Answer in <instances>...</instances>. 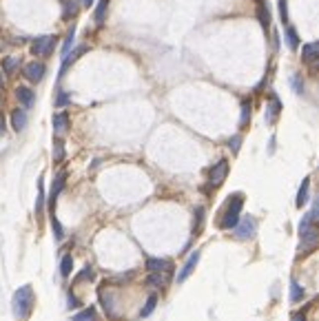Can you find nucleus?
Segmentation results:
<instances>
[{
	"label": "nucleus",
	"mask_w": 319,
	"mask_h": 321,
	"mask_svg": "<svg viewBox=\"0 0 319 321\" xmlns=\"http://www.w3.org/2000/svg\"><path fill=\"white\" fill-rule=\"evenodd\" d=\"M315 221H317V204H313V211L302 219L299 224V237H302V244H299V250L302 253H308L317 246V230H315Z\"/></svg>",
	"instance_id": "nucleus-1"
},
{
	"label": "nucleus",
	"mask_w": 319,
	"mask_h": 321,
	"mask_svg": "<svg viewBox=\"0 0 319 321\" xmlns=\"http://www.w3.org/2000/svg\"><path fill=\"white\" fill-rule=\"evenodd\" d=\"M242 206H244V195H242V193H235V195L228 197L226 206H224V213L220 217V228H224V230L235 228V224L240 221Z\"/></svg>",
	"instance_id": "nucleus-2"
},
{
	"label": "nucleus",
	"mask_w": 319,
	"mask_h": 321,
	"mask_svg": "<svg viewBox=\"0 0 319 321\" xmlns=\"http://www.w3.org/2000/svg\"><path fill=\"white\" fill-rule=\"evenodd\" d=\"M11 308H13V315L18 319H27L33 310V290L31 286H20L16 292H13V299H11Z\"/></svg>",
	"instance_id": "nucleus-3"
},
{
	"label": "nucleus",
	"mask_w": 319,
	"mask_h": 321,
	"mask_svg": "<svg viewBox=\"0 0 319 321\" xmlns=\"http://www.w3.org/2000/svg\"><path fill=\"white\" fill-rule=\"evenodd\" d=\"M54 47H56V36H38L31 42V54L40 55V58H49L54 54Z\"/></svg>",
	"instance_id": "nucleus-4"
},
{
	"label": "nucleus",
	"mask_w": 319,
	"mask_h": 321,
	"mask_svg": "<svg viewBox=\"0 0 319 321\" xmlns=\"http://www.w3.org/2000/svg\"><path fill=\"white\" fill-rule=\"evenodd\" d=\"M226 175H228V162H226V160H220V162L211 168V173H208V186H211V188L222 186L224 179H226Z\"/></svg>",
	"instance_id": "nucleus-5"
},
{
	"label": "nucleus",
	"mask_w": 319,
	"mask_h": 321,
	"mask_svg": "<svg viewBox=\"0 0 319 321\" xmlns=\"http://www.w3.org/2000/svg\"><path fill=\"white\" fill-rule=\"evenodd\" d=\"M255 217H251V215H246V217H242L240 221L235 224V237L237 239H249V237H253L255 235Z\"/></svg>",
	"instance_id": "nucleus-6"
},
{
	"label": "nucleus",
	"mask_w": 319,
	"mask_h": 321,
	"mask_svg": "<svg viewBox=\"0 0 319 321\" xmlns=\"http://www.w3.org/2000/svg\"><path fill=\"white\" fill-rule=\"evenodd\" d=\"M45 71H47V67L42 62H29L22 69V73H25V78L29 80V82H40V80L45 78Z\"/></svg>",
	"instance_id": "nucleus-7"
},
{
	"label": "nucleus",
	"mask_w": 319,
	"mask_h": 321,
	"mask_svg": "<svg viewBox=\"0 0 319 321\" xmlns=\"http://www.w3.org/2000/svg\"><path fill=\"white\" fill-rule=\"evenodd\" d=\"M197 262H199V250H195V253L189 255V262L184 264V268H182V270H180L178 281H187L189 277L193 275V270H195V266H197Z\"/></svg>",
	"instance_id": "nucleus-8"
},
{
	"label": "nucleus",
	"mask_w": 319,
	"mask_h": 321,
	"mask_svg": "<svg viewBox=\"0 0 319 321\" xmlns=\"http://www.w3.org/2000/svg\"><path fill=\"white\" fill-rule=\"evenodd\" d=\"M64 182H66V171H60L58 175H56L54 186H51V193H49V206H51V209H54V204H56V200H58L60 191L64 188Z\"/></svg>",
	"instance_id": "nucleus-9"
},
{
	"label": "nucleus",
	"mask_w": 319,
	"mask_h": 321,
	"mask_svg": "<svg viewBox=\"0 0 319 321\" xmlns=\"http://www.w3.org/2000/svg\"><path fill=\"white\" fill-rule=\"evenodd\" d=\"M87 51H89V47H87V45H80V47H75V49H73V54H69L66 58H63V69H60V75H63V73L66 71V69H69L71 64L75 62V60L82 58V55L87 54Z\"/></svg>",
	"instance_id": "nucleus-10"
},
{
	"label": "nucleus",
	"mask_w": 319,
	"mask_h": 321,
	"mask_svg": "<svg viewBox=\"0 0 319 321\" xmlns=\"http://www.w3.org/2000/svg\"><path fill=\"white\" fill-rule=\"evenodd\" d=\"M16 98H18V102H20L25 108L33 107V102H36V93H33L29 87H18L16 89Z\"/></svg>",
	"instance_id": "nucleus-11"
},
{
	"label": "nucleus",
	"mask_w": 319,
	"mask_h": 321,
	"mask_svg": "<svg viewBox=\"0 0 319 321\" xmlns=\"http://www.w3.org/2000/svg\"><path fill=\"white\" fill-rule=\"evenodd\" d=\"M302 58H304V62L315 64L319 58V42H308L306 47H302Z\"/></svg>",
	"instance_id": "nucleus-12"
},
{
	"label": "nucleus",
	"mask_w": 319,
	"mask_h": 321,
	"mask_svg": "<svg viewBox=\"0 0 319 321\" xmlns=\"http://www.w3.org/2000/svg\"><path fill=\"white\" fill-rule=\"evenodd\" d=\"M146 270H149V275H162L164 270H169V262L166 259H146Z\"/></svg>",
	"instance_id": "nucleus-13"
},
{
	"label": "nucleus",
	"mask_w": 319,
	"mask_h": 321,
	"mask_svg": "<svg viewBox=\"0 0 319 321\" xmlns=\"http://www.w3.org/2000/svg\"><path fill=\"white\" fill-rule=\"evenodd\" d=\"M11 126H13V131H25V126H27V113L22 111V108H13L11 111Z\"/></svg>",
	"instance_id": "nucleus-14"
},
{
	"label": "nucleus",
	"mask_w": 319,
	"mask_h": 321,
	"mask_svg": "<svg viewBox=\"0 0 319 321\" xmlns=\"http://www.w3.org/2000/svg\"><path fill=\"white\" fill-rule=\"evenodd\" d=\"M66 129H69V115L66 113H56L54 115V131L58 135L66 133Z\"/></svg>",
	"instance_id": "nucleus-15"
},
{
	"label": "nucleus",
	"mask_w": 319,
	"mask_h": 321,
	"mask_svg": "<svg viewBox=\"0 0 319 321\" xmlns=\"http://www.w3.org/2000/svg\"><path fill=\"white\" fill-rule=\"evenodd\" d=\"M308 188H311V177H304L302 186H299V191H297V200H295L297 209H302V206L308 202Z\"/></svg>",
	"instance_id": "nucleus-16"
},
{
	"label": "nucleus",
	"mask_w": 319,
	"mask_h": 321,
	"mask_svg": "<svg viewBox=\"0 0 319 321\" xmlns=\"http://www.w3.org/2000/svg\"><path fill=\"white\" fill-rule=\"evenodd\" d=\"M279 111H282V102H279V98L270 96V105H268V111H266V120L275 122V117L279 115Z\"/></svg>",
	"instance_id": "nucleus-17"
},
{
	"label": "nucleus",
	"mask_w": 319,
	"mask_h": 321,
	"mask_svg": "<svg viewBox=\"0 0 319 321\" xmlns=\"http://www.w3.org/2000/svg\"><path fill=\"white\" fill-rule=\"evenodd\" d=\"M107 11H109V0H100L98 7H96V13H93V20L96 25H104V18H107Z\"/></svg>",
	"instance_id": "nucleus-18"
},
{
	"label": "nucleus",
	"mask_w": 319,
	"mask_h": 321,
	"mask_svg": "<svg viewBox=\"0 0 319 321\" xmlns=\"http://www.w3.org/2000/svg\"><path fill=\"white\" fill-rule=\"evenodd\" d=\"M63 2V18L64 20H69L71 16H75V11H78V2L75 0H60Z\"/></svg>",
	"instance_id": "nucleus-19"
},
{
	"label": "nucleus",
	"mask_w": 319,
	"mask_h": 321,
	"mask_svg": "<svg viewBox=\"0 0 319 321\" xmlns=\"http://www.w3.org/2000/svg\"><path fill=\"white\" fill-rule=\"evenodd\" d=\"M257 18H259L261 27H264V29H268V27H270V16H268V7H264V2L257 4Z\"/></svg>",
	"instance_id": "nucleus-20"
},
{
	"label": "nucleus",
	"mask_w": 319,
	"mask_h": 321,
	"mask_svg": "<svg viewBox=\"0 0 319 321\" xmlns=\"http://www.w3.org/2000/svg\"><path fill=\"white\" fill-rule=\"evenodd\" d=\"M16 67H18V58H13V55H7V58L2 60L4 75H13V73H16Z\"/></svg>",
	"instance_id": "nucleus-21"
},
{
	"label": "nucleus",
	"mask_w": 319,
	"mask_h": 321,
	"mask_svg": "<svg viewBox=\"0 0 319 321\" xmlns=\"http://www.w3.org/2000/svg\"><path fill=\"white\" fill-rule=\"evenodd\" d=\"M304 299V288L297 284V281H290V301L293 304H299Z\"/></svg>",
	"instance_id": "nucleus-22"
},
{
	"label": "nucleus",
	"mask_w": 319,
	"mask_h": 321,
	"mask_svg": "<svg viewBox=\"0 0 319 321\" xmlns=\"http://www.w3.org/2000/svg\"><path fill=\"white\" fill-rule=\"evenodd\" d=\"M73 38H75V29L71 27L69 34H66V38H64V42H63V58H66V55L71 54V49H73Z\"/></svg>",
	"instance_id": "nucleus-23"
},
{
	"label": "nucleus",
	"mask_w": 319,
	"mask_h": 321,
	"mask_svg": "<svg viewBox=\"0 0 319 321\" xmlns=\"http://www.w3.org/2000/svg\"><path fill=\"white\" fill-rule=\"evenodd\" d=\"M71 268H73V259H71V255H64L63 262H60V275H63L64 279L71 275Z\"/></svg>",
	"instance_id": "nucleus-24"
},
{
	"label": "nucleus",
	"mask_w": 319,
	"mask_h": 321,
	"mask_svg": "<svg viewBox=\"0 0 319 321\" xmlns=\"http://www.w3.org/2000/svg\"><path fill=\"white\" fill-rule=\"evenodd\" d=\"M202 226H204V209H202V206H197V209H195V221H193V233L197 235L199 230H202Z\"/></svg>",
	"instance_id": "nucleus-25"
},
{
	"label": "nucleus",
	"mask_w": 319,
	"mask_h": 321,
	"mask_svg": "<svg viewBox=\"0 0 319 321\" xmlns=\"http://www.w3.org/2000/svg\"><path fill=\"white\" fill-rule=\"evenodd\" d=\"M251 120V102L244 100L242 102V115H240V126H246Z\"/></svg>",
	"instance_id": "nucleus-26"
},
{
	"label": "nucleus",
	"mask_w": 319,
	"mask_h": 321,
	"mask_svg": "<svg viewBox=\"0 0 319 321\" xmlns=\"http://www.w3.org/2000/svg\"><path fill=\"white\" fill-rule=\"evenodd\" d=\"M63 158H64V144L60 138H56L54 140V160L56 162H63Z\"/></svg>",
	"instance_id": "nucleus-27"
},
{
	"label": "nucleus",
	"mask_w": 319,
	"mask_h": 321,
	"mask_svg": "<svg viewBox=\"0 0 319 321\" xmlns=\"http://www.w3.org/2000/svg\"><path fill=\"white\" fill-rule=\"evenodd\" d=\"M155 304H158V297H155V295H151L149 299H146L144 308L140 310V315H142V317H149V315H151V313H153V310H155Z\"/></svg>",
	"instance_id": "nucleus-28"
},
{
	"label": "nucleus",
	"mask_w": 319,
	"mask_h": 321,
	"mask_svg": "<svg viewBox=\"0 0 319 321\" xmlns=\"http://www.w3.org/2000/svg\"><path fill=\"white\" fill-rule=\"evenodd\" d=\"M73 321H96V310H93V308L82 310V313H78V315H75Z\"/></svg>",
	"instance_id": "nucleus-29"
},
{
	"label": "nucleus",
	"mask_w": 319,
	"mask_h": 321,
	"mask_svg": "<svg viewBox=\"0 0 319 321\" xmlns=\"http://www.w3.org/2000/svg\"><path fill=\"white\" fill-rule=\"evenodd\" d=\"M38 202H36V213H42V206H45V184H42V179H40V184H38Z\"/></svg>",
	"instance_id": "nucleus-30"
},
{
	"label": "nucleus",
	"mask_w": 319,
	"mask_h": 321,
	"mask_svg": "<svg viewBox=\"0 0 319 321\" xmlns=\"http://www.w3.org/2000/svg\"><path fill=\"white\" fill-rule=\"evenodd\" d=\"M286 40H288L290 49H297V31H295L293 27H288V29H286Z\"/></svg>",
	"instance_id": "nucleus-31"
},
{
	"label": "nucleus",
	"mask_w": 319,
	"mask_h": 321,
	"mask_svg": "<svg viewBox=\"0 0 319 321\" xmlns=\"http://www.w3.org/2000/svg\"><path fill=\"white\" fill-rule=\"evenodd\" d=\"M51 228H54V233H56V239H63V237H64V230H63V226H60V221L56 219L54 215H51Z\"/></svg>",
	"instance_id": "nucleus-32"
},
{
	"label": "nucleus",
	"mask_w": 319,
	"mask_h": 321,
	"mask_svg": "<svg viewBox=\"0 0 319 321\" xmlns=\"http://www.w3.org/2000/svg\"><path fill=\"white\" fill-rule=\"evenodd\" d=\"M69 93H64V91H58V98H56V105L58 107H64V105H69Z\"/></svg>",
	"instance_id": "nucleus-33"
},
{
	"label": "nucleus",
	"mask_w": 319,
	"mask_h": 321,
	"mask_svg": "<svg viewBox=\"0 0 319 321\" xmlns=\"http://www.w3.org/2000/svg\"><path fill=\"white\" fill-rule=\"evenodd\" d=\"M279 16H282V20H284V22L288 20V7H286V0H279Z\"/></svg>",
	"instance_id": "nucleus-34"
},
{
	"label": "nucleus",
	"mask_w": 319,
	"mask_h": 321,
	"mask_svg": "<svg viewBox=\"0 0 319 321\" xmlns=\"http://www.w3.org/2000/svg\"><path fill=\"white\" fill-rule=\"evenodd\" d=\"M293 89L295 93H304V82L299 80V75H293Z\"/></svg>",
	"instance_id": "nucleus-35"
},
{
	"label": "nucleus",
	"mask_w": 319,
	"mask_h": 321,
	"mask_svg": "<svg viewBox=\"0 0 319 321\" xmlns=\"http://www.w3.org/2000/svg\"><path fill=\"white\" fill-rule=\"evenodd\" d=\"M240 144H242V138H240V135H235V138H231V140H228V146H231V149L235 151V153H237V151H240Z\"/></svg>",
	"instance_id": "nucleus-36"
},
{
	"label": "nucleus",
	"mask_w": 319,
	"mask_h": 321,
	"mask_svg": "<svg viewBox=\"0 0 319 321\" xmlns=\"http://www.w3.org/2000/svg\"><path fill=\"white\" fill-rule=\"evenodd\" d=\"M84 279H93V270H91V268H84L82 275L75 277V281H84Z\"/></svg>",
	"instance_id": "nucleus-37"
},
{
	"label": "nucleus",
	"mask_w": 319,
	"mask_h": 321,
	"mask_svg": "<svg viewBox=\"0 0 319 321\" xmlns=\"http://www.w3.org/2000/svg\"><path fill=\"white\" fill-rule=\"evenodd\" d=\"M66 299H69V306H73V308H78V299H75V297L73 295H71V292H69V297H66Z\"/></svg>",
	"instance_id": "nucleus-38"
},
{
	"label": "nucleus",
	"mask_w": 319,
	"mask_h": 321,
	"mask_svg": "<svg viewBox=\"0 0 319 321\" xmlns=\"http://www.w3.org/2000/svg\"><path fill=\"white\" fill-rule=\"evenodd\" d=\"M293 321H306V317H304L302 313H295V315H293Z\"/></svg>",
	"instance_id": "nucleus-39"
},
{
	"label": "nucleus",
	"mask_w": 319,
	"mask_h": 321,
	"mask_svg": "<svg viewBox=\"0 0 319 321\" xmlns=\"http://www.w3.org/2000/svg\"><path fill=\"white\" fill-rule=\"evenodd\" d=\"M2 131H4V117L0 115V135H2Z\"/></svg>",
	"instance_id": "nucleus-40"
},
{
	"label": "nucleus",
	"mask_w": 319,
	"mask_h": 321,
	"mask_svg": "<svg viewBox=\"0 0 319 321\" xmlns=\"http://www.w3.org/2000/svg\"><path fill=\"white\" fill-rule=\"evenodd\" d=\"M93 2H96V0H82V4H84V7H91Z\"/></svg>",
	"instance_id": "nucleus-41"
},
{
	"label": "nucleus",
	"mask_w": 319,
	"mask_h": 321,
	"mask_svg": "<svg viewBox=\"0 0 319 321\" xmlns=\"http://www.w3.org/2000/svg\"><path fill=\"white\" fill-rule=\"evenodd\" d=\"M2 84H4V75L0 73V89H2Z\"/></svg>",
	"instance_id": "nucleus-42"
},
{
	"label": "nucleus",
	"mask_w": 319,
	"mask_h": 321,
	"mask_svg": "<svg viewBox=\"0 0 319 321\" xmlns=\"http://www.w3.org/2000/svg\"><path fill=\"white\" fill-rule=\"evenodd\" d=\"M257 2H261V0H257Z\"/></svg>",
	"instance_id": "nucleus-43"
}]
</instances>
